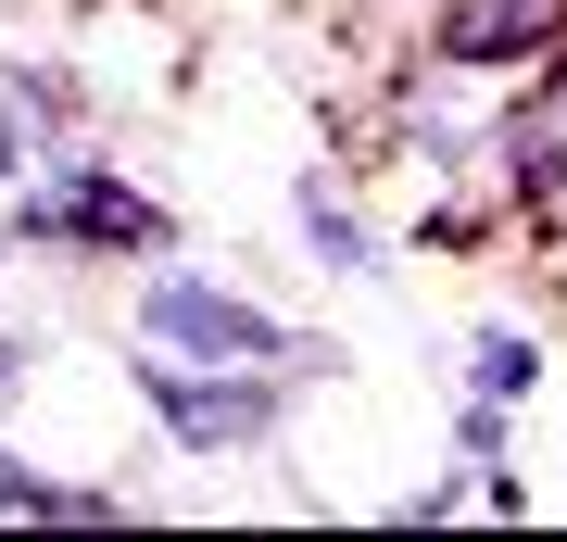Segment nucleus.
<instances>
[{
    "mask_svg": "<svg viewBox=\"0 0 567 542\" xmlns=\"http://www.w3.org/2000/svg\"><path fill=\"white\" fill-rule=\"evenodd\" d=\"M303 227H316V253H328V265H365V227H353L328 190H303Z\"/></svg>",
    "mask_w": 567,
    "mask_h": 542,
    "instance_id": "nucleus-7",
    "label": "nucleus"
},
{
    "mask_svg": "<svg viewBox=\"0 0 567 542\" xmlns=\"http://www.w3.org/2000/svg\"><path fill=\"white\" fill-rule=\"evenodd\" d=\"M140 403L164 429H177V442H265V429H278V379H252V366H227V379H203V366H140Z\"/></svg>",
    "mask_w": 567,
    "mask_h": 542,
    "instance_id": "nucleus-3",
    "label": "nucleus"
},
{
    "mask_svg": "<svg viewBox=\"0 0 567 542\" xmlns=\"http://www.w3.org/2000/svg\"><path fill=\"white\" fill-rule=\"evenodd\" d=\"M466 379H480V403H517L529 379H543V366H529V341H517V328H480V354H466Z\"/></svg>",
    "mask_w": 567,
    "mask_h": 542,
    "instance_id": "nucleus-6",
    "label": "nucleus"
},
{
    "mask_svg": "<svg viewBox=\"0 0 567 542\" xmlns=\"http://www.w3.org/2000/svg\"><path fill=\"white\" fill-rule=\"evenodd\" d=\"M13 227H25V241H51V253H164V241H177L164 202L126 190L114 164H51V177L13 202Z\"/></svg>",
    "mask_w": 567,
    "mask_h": 542,
    "instance_id": "nucleus-1",
    "label": "nucleus"
},
{
    "mask_svg": "<svg viewBox=\"0 0 567 542\" xmlns=\"http://www.w3.org/2000/svg\"><path fill=\"white\" fill-rule=\"evenodd\" d=\"M13 391H25V366H13V341H0V403H13Z\"/></svg>",
    "mask_w": 567,
    "mask_h": 542,
    "instance_id": "nucleus-9",
    "label": "nucleus"
},
{
    "mask_svg": "<svg viewBox=\"0 0 567 542\" xmlns=\"http://www.w3.org/2000/svg\"><path fill=\"white\" fill-rule=\"evenodd\" d=\"M140 341L152 354H203V366H278V354H303L265 303L215 290V278H152L140 290Z\"/></svg>",
    "mask_w": 567,
    "mask_h": 542,
    "instance_id": "nucleus-2",
    "label": "nucleus"
},
{
    "mask_svg": "<svg viewBox=\"0 0 567 542\" xmlns=\"http://www.w3.org/2000/svg\"><path fill=\"white\" fill-rule=\"evenodd\" d=\"M0 518H126V504L63 492V480H39V467H13V454H0Z\"/></svg>",
    "mask_w": 567,
    "mask_h": 542,
    "instance_id": "nucleus-5",
    "label": "nucleus"
},
{
    "mask_svg": "<svg viewBox=\"0 0 567 542\" xmlns=\"http://www.w3.org/2000/svg\"><path fill=\"white\" fill-rule=\"evenodd\" d=\"M567 0H442V63H529L555 51Z\"/></svg>",
    "mask_w": 567,
    "mask_h": 542,
    "instance_id": "nucleus-4",
    "label": "nucleus"
},
{
    "mask_svg": "<svg viewBox=\"0 0 567 542\" xmlns=\"http://www.w3.org/2000/svg\"><path fill=\"white\" fill-rule=\"evenodd\" d=\"M25 114H39V89H13V76H0V177L25 164Z\"/></svg>",
    "mask_w": 567,
    "mask_h": 542,
    "instance_id": "nucleus-8",
    "label": "nucleus"
}]
</instances>
